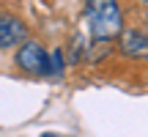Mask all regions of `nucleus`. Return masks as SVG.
I'll list each match as a JSON object with an SVG mask.
<instances>
[{
  "mask_svg": "<svg viewBox=\"0 0 148 137\" xmlns=\"http://www.w3.org/2000/svg\"><path fill=\"white\" fill-rule=\"evenodd\" d=\"M16 63H19V68H25L30 74H47L49 71V55L44 52V47L38 41H27L16 52Z\"/></svg>",
  "mask_w": 148,
  "mask_h": 137,
  "instance_id": "nucleus-2",
  "label": "nucleus"
},
{
  "mask_svg": "<svg viewBox=\"0 0 148 137\" xmlns=\"http://www.w3.org/2000/svg\"><path fill=\"white\" fill-rule=\"evenodd\" d=\"M41 137H60V134H41Z\"/></svg>",
  "mask_w": 148,
  "mask_h": 137,
  "instance_id": "nucleus-6",
  "label": "nucleus"
},
{
  "mask_svg": "<svg viewBox=\"0 0 148 137\" xmlns=\"http://www.w3.org/2000/svg\"><path fill=\"white\" fill-rule=\"evenodd\" d=\"M118 47L126 58H148V36L143 30H123Z\"/></svg>",
  "mask_w": 148,
  "mask_h": 137,
  "instance_id": "nucleus-3",
  "label": "nucleus"
},
{
  "mask_svg": "<svg viewBox=\"0 0 148 137\" xmlns=\"http://www.w3.org/2000/svg\"><path fill=\"white\" fill-rule=\"evenodd\" d=\"M25 38V25L11 14H0V49L14 47Z\"/></svg>",
  "mask_w": 148,
  "mask_h": 137,
  "instance_id": "nucleus-4",
  "label": "nucleus"
},
{
  "mask_svg": "<svg viewBox=\"0 0 148 137\" xmlns=\"http://www.w3.org/2000/svg\"><path fill=\"white\" fill-rule=\"evenodd\" d=\"M60 68H63V55H60V52H52V55H49V71L58 74Z\"/></svg>",
  "mask_w": 148,
  "mask_h": 137,
  "instance_id": "nucleus-5",
  "label": "nucleus"
},
{
  "mask_svg": "<svg viewBox=\"0 0 148 137\" xmlns=\"http://www.w3.org/2000/svg\"><path fill=\"white\" fill-rule=\"evenodd\" d=\"M85 19L93 41H110L121 33L123 16L118 0H88L85 5Z\"/></svg>",
  "mask_w": 148,
  "mask_h": 137,
  "instance_id": "nucleus-1",
  "label": "nucleus"
}]
</instances>
